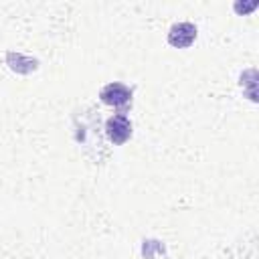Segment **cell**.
<instances>
[{"mask_svg":"<svg viewBox=\"0 0 259 259\" xmlns=\"http://www.w3.org/2000/svg\"><path fill=\"white\" fill-rule=\"evenodd\" d=\"M101 101L105 105H111V107H127L132 103V89L125 87L123 83H107L101 93H99Z\"/></svg>","mask_w":259,"mask_h":259,"instance_id":"obj_1","label":"cell"},{"mask_svg":"<svg viewBox=\"0 0 259 259\" xmlns=\"http://www.w3.org/2000/svg\"><path fill=\"white\" fill-rule=\"evenodd\" d=\"M105 134L113 144H123L132 136V121L125 115H111L105 123Z\"/></svg>","mask_w":259,"mask_h":259,"instance_id":"obj_2","label":"cell"},{"mask_svg":"<svg viewBox=\"0 0 259 259\" xmlns=\"http://www.w3.org/2000/svg\"><path fill=\"white\" fill-rule=\"evenodd\" d=\"M196 38V26L192 22H178L168 32V42L176 49H186Z\"/></svg>","mask_w":259,"mask_h":259,"instance_id":"obj_3","label":"cell"}]
</instances>
